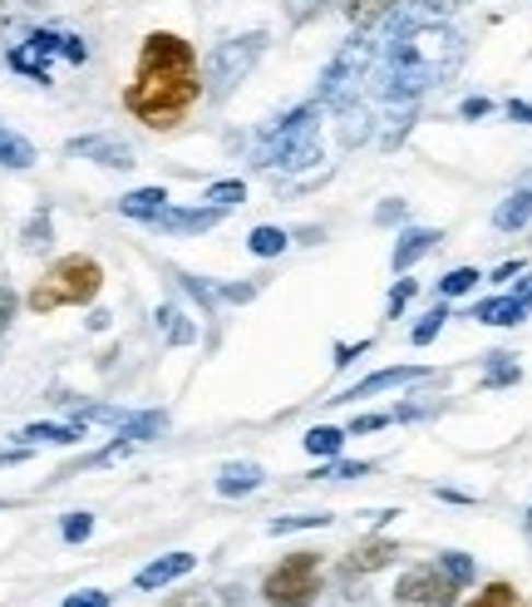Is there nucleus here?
Returning a JSON list of instances; mask_svg holds the SVG:
<instances>
[{
  "mask_svg": "<svg viewBox=\"0 0 532 607\" xmlns=\"http://www.w3.org/2000/svg\"><path fill=\"white\" fill-rule=\"evenodd\" d=\"M463 60V35L443 21H394L390 41H380L370 70V90L380 94V104H400L409 110L424 90L443 84L453 75V65Z\"/></svg>",
  "mask_w": 532,
  "mask_h": 607,
  "instance_id": "obj_1",
  "label": "nucleus"
},
{
  "mask_svg": "<svg viewBox=\"0 0 532 607\" xmlns=\"http://www.w3.org/2000/svg\"><path fill=\"white\" fill-rule=\"evenodd\" d=\"M197 94H203V80H197L193 45L173 31H153L138 50V70L134 84L124 90V110L143 119L148 129H177L197 104Z\"/></svg>",
  "mask_w": 532,
  "mask_h": 607,
  "instance_id": "obj_2",
  "label": "nucleus"
},
{
  "mask_svg": "<svg viewBox=\"0 0 532 607\" xmlns=\"http://www.w3.org/2000/svg\"><path fill=\"white\" fill-rule=\"evenodd\" d=\"M99 287H104V267H99L94 257H84V252H69V257H59L55 267L35 282L25 307L35 311V317H45V311H55V307H84V301L99 297Z\"/></svg>",
  "mask_w": 532,
  "mask_h": 607,
  "instance_id": "obj_3",
  "label": "nucleus"
},
{
  "mask_svg": "<svg viewBox=\"0 0 532 607\" xmlns=\"http://www.w3.org/2000/svg\"><path fill=\"white\" fill-rule=\"evenodd\" d=\"M315 134H321V104H301V110L286 114L271 134H262L252 163L256 169H305V163L321 159Z\"/></svg>",
  "mask_w": 532,
  "mask_h": 607,
  "instance_id": "obj_4",
  "label": "nucleus"
},
{
  "mask_svg": "<svg viewBox=\"0 0 532 607\" xmlns=\"http://www.w3.org/2000/svg\"><path fill=\"white\" fill-rule=\"evenodd\" d=\"M321 553H286L271 573L262 577L266 607H311L321 597Z\"/></svg>",
  "mask_w": 532,
  "mask_h": 607,
  "instance_id": "obj_5",
  "label": "nucleus"
},
{
  "mask_svg": "<svg viewBox=\"0 0 532 607\" xmlns=\"http://www.w3.org/2000/svg\"><path fill=\"white\" fill-rule=\"evenodd\" d=\"M266 50V35H236V41H222L212 50V65H207V84H212L217 100H227V94L236 90V84L252 75V65L262 60Z\"/></svg>",
  "mask_w": 532,
  "mask_h": 607,
  "instance_id": "obj_6",
  "label": "nucleus"
},
{
  "mask_svg": "<svg viewBox=\"0 0 532 607\" xmlns=\"http://www.w3.org/2000/svg\"><path fill=\"white\" fill-rule=\"evenodd\" d=\"M394 603H400V607H453V603H459V587L443 577L439 563H419V568H409V573L400 577Z\"/></svg>",
  "mask_w": 532,
  "mask_h": 607,
  "instance_id": "obj_7",
  "label": "nucleus"
},
{
  "mask_svg": "<svg viewBox=\"0 0 532 607\" xmlns=\"http://www.w3.org/2000/svg\"><path fill=\"white\" fill-rule=\"evenodd\" d=\"M222 213L227 208H212V203L207 208H163L153 218V228L167 232V238H193V232H212L222 222Z\"/></svg>",
  "mask_w": 532,
  "mask_h": 607,
  "instance_id": "obj_8",
  "label": "nucleus"
},
{
  "mask_svg": "<svg viewBox=\"0 0 532 607\" xmlns=\"http://www.w3.org/2000/svg\"><path fill=\"white\" fill-rule=\"evenodd\" d=\"M400 553H404V548H400V543H390V538H365V543L355 548L350 558H340V573H360V577H370V573H380V568L400 563Z\"/></svg>",
  "mask_w": 532,
  "mask_h": 607,
  "instance_id": "obj_9",
  "label": "nucleus"
},
{
  "mask_svg": "<svg viewBox=\"0 0 532 607\" xmlns=\"http://www.w3.org/2000/svg\"><path fill=\"white\" fill-rule=\"evenodd\" d=\"M69 153L79 159H94L104 169H134V149L118 139H104V134H84V139H69Z\"/></svg>",
  "mask_w": 532,
  "mask_h": 607,
  "instance_id": "obj_10",
  "label": "nucleus"
},
{
  "mask_svg": "<svg viewBox=\"0 0 532 607\" xmlns=\"http://www.w3.org/2000/svg\"><path fill=\"white\" fill-rule=\"evenodd\" d=\"M193 568H197V558H193V553H163V558H153V563H148L143 573L134 577V583H138V593H153V587L177 583V577L193 573Z\"/></svg>",
  "mask_w": 532,
  "mask_h": 607,
  "instance_id": "obj_11",
  "label": "nucleus"
},
{
  "mask_svg": "<svg viewBox=\"0 0 532 607\" xmlns=\"http://www.w3.org/2000/svg\"><path fill=\"white\" fill-rule=\"evenodd\" d=\"M5 65H10L15 75H30L35 84H49V80H55V70H49V55L39 50L30 35H20V45H10V50H5Z\"/></svg>",
  "mask_w": 532,
  "mask_h": 607,
  "instance_id": "obj_12",
  "label": "nucleus"
},
{
  "mask_svg": "<svg viewBox=\"0 0 532 607\" xmlns=\"http://www.w3.org/2000/svg\"><path fill=\"white\" fill-rule=\"evenodd\" d=\"M429 370L424 366H390V370H374V376H365L360 386H350L340 400H365V396H380V390H394V386H409V380H424Z\"/></svg>",
  "mask_w": 532,
  "mask_h": 607,
  "instance_id": "obj_13",
  "label": "nucleus"
},
{
  "mask_svg": "<svg viewBox=\"0 0 532 607\" xmlns=\"http://www.w3.org/2000/svg\"><path fill=\"white\" fill-rule=\"evenodd\" d=\"M439 238H443L439 228H404L400 242H394V272H409L419 257H429L439 248Z\"/></svg>",
  "mask_w": 532,
  "mask_h": 607,
  "instance_id": "obj_14",
  "label": "nucleus"
},
{
  "mask_svg": "<svg viewBox=\"0 0 532 607\" xmlns=\"http://www.w3.org/2000/svg\"><path fill=\"white\" fill-rule=\"evenodd\" d=\"M469 317L483 321V327H518V321L528 317V307H522L518 297H488V301H478Z\"/></svg>",
  "mask_w": 532,
  "mask_h": 607,
  "instance_id": "obj_15",
  "label": "nucleus"
},
{
  "mask_svg": "<svg viewBox=\"0 0 532 607\" xmlns=\"http://www.w3.org/2000/svg\"><path fill=\"white\" fill-rule=\"evenodd\" d=\"M532 222V188H518L512 198L498 203V213H493V228L498 232H522Z\"/></svg>",
  "mask_w": 532,
  "mask_h": 607,
  "instance_id": "obj_16",
  "label": "nucleus"
},
{
  "mask_svg": "<svg viewBox=\"0 0 532 607\" xmlns=\"http://www.w3.org/2000/svg\"><path fill=\"white\" fill-rule=\"evenodd\" d=\"M321 607H374V593L360 573H335V593Z\"/></svg>",
  "mask_w": 532,
  "mask_h": 607,
  "instance_id": "obj_17",
  "label": "nucleus"
},
{
  "mask_svg": "<svg viewBox=\"0 0 532 607\" xmlns=\"http://www.w3.org/2000/svg\"><path fill=\"white\" fill-rule=\"evenodd\" d=\"M262 465H227L222 474H217V494L222 499H242L252 494V489H262Z\"/></svg>",
  "mask_w": 532,
  "mask_h": 607,
  "instance_id": "obj_18",
  "label": "nucleus"
},
{
  "mask_svg": "<svg viewBox=\"0 0 532 607\" xmlns=\"http://www.w3.org/2000/svg\"><path fill=\"white\" fill-rule=\"evenodd\" d=\"M163 208H167V193L163 188H134V193H124V198H118V213H124V218H138V222H153Z\"/></svg>",
  "mask_w": 532,
  "mask_h": 607,
  "instance_id": "obj_19",
  "label": "nucleus"
},
{
  "mask_svg": "<svg viewBox=\"0 0 532 607\" xmlns=\"http://www.w3.org/2000/svg\"><path fill=\"white\" fill-rule=\"evenodd\" d=\"M84 439V425H49V420H39V425H25L20 430V445H79Z\"/></svg>",
  "mask_w": 532,
  "mask_h": 607,
  "instance_id": "obj_20",
  "label": "nucleus"
},
{
  "mask_svg": "<svg viewBox=\"0 0 532 607\" xmlns=\"http://www.w3.org/2000/svg\"><path fill=\"white\" fill-rule=\"evenodd\" d=\"M124 439H134V445H143V439H158L167 430V415L163 410H138V415H124Z\"/></svg>",
  "mask_w": 532,
  "mask_h": 607,
  "instance_id": "obj_21",
  "label": "nucleus"
},
{
  "mask_svg": "<svg viewBox=\"0 0 532 607\" xmlns=\"http://www.w3.org/2000/svg\"><path fill=\"white\" fill-rule=\"evenodd\" d=\"M345 439H350V435H345L340 425H315V430H305L301 445H305V455L331 459V455H340V449H345Z\"/></svg>",
  "mask_w": 532,
  "mask_h": 607,
  "instance_id": "obj_22",
  "label": "nucleus"
},
{
  "mask_svg": "<svg viewBox=\"0 0 532 607\" xmlns=\"http://www.w3.org/2000/svg\"><path fill=\"white\" fill-rule=\"evenodd\" d=\"M158 331H163L173 346H193V341H197V327L177 307H158Z\"/></svg>",
  "mask_w": 532,
  "mask_h": 607,
  "instance_id": "obj_23",
  "label": "nucleus"
},
{
  "mask_svg": "<svg viewBox=\"0 0 532 607\" xmlns=\"http://www.w3.org/2000/svg\"><path fill=\"white\" fill-rule=\"evenodd\" d=\"M394 5H400V0H350V5H345V15H350L355 31H370V25H380L384 15L394 11Z\"/></svg>",
  "mask_w": 532,
  "mask_h": 607,
  "instance_id": "obj_24",
  "label": "nucleus"
},
{
  "mask_svg": "<svg viewBox=\"0 0 532 607\" xmlns=\"http://www.w3.org/2000/svg\"><path fill=\"white\" fill-rule=\"evenodd\" d=\"M30 163H35V144L0 129V169H30Z\"/></svg>",
  "mask_w": 532,
  "mask_h": 607,
  "instance_id": "obj_25",
  "label": "nucleus"
},
{
  "mask_svg": "<svg viewBox=\"0 0 532 607\" xmlns=\"http://www.w3.org/2000/svg\"><path fill=\"white\" fill-rule=\"evenodd\" d=\"M522 370L518 360L508 356V351H498V356H488V376H483V390H498V386H518Z\"/></svg>",
  "mask_w": 532,
  "mask_h": 607,
  "instance_id": "obj_26",
  "label": "nucleus"
},
{
  "mask_svg": "<svg viewBox=\"0 0 532 607\" xmlns=\"http://www.w3.org/2000/svg\"><path fill=\"white\" fill-rule=\"evenodd\" d=\"M469 607H532V603H528V597H522L512 583H488Z\"/></svg>",
  "mask_w": 532,
  "mask_h": 607,
  "instance_id": "obj_27",
  "label": "nucleus"
},
{
  "mask_svg": "<svg viewBox=\"0 0 532 607\" xmlns=\"http://www.w3.org/2000/svg\"><path fill=\"white\" fill-rule=\"evenodd\" d=\"M286 232L281 228H252V238H246V248H252V257H281L286 252Z\"/></svg>",
  "mask_w": 532,
  "mask_h": 607,
  "instance_id": "obj_28",
  "label": "nucleus"
},
{
  "mask_svg": "<svg viewBox=\"0 0 532 607\" xmlns=\"http://www.w3.org/2000/svg\"><path fill=\"white\" fill-rule=\"evenodd\" d=\"M439 568H443V577H449L453 587H469L473 583V558L469 553H459V548H449V553H439Z\"/></svg>",
  "mask_w": 532,
  "mask_h": 607,
  "instance_id": "obj_29",
  "label": "nucleus"
},
{
  "mask_svg": "<svg viewBox=\"0 0 532 607\" xmlns=\"http://www.w3.org/2000/svg\"><path fill=\"white\" fill-rule=\"evenodd\" d=\"M443 321H449V307L439 301V307H429V311H424V321L409 331V341H414V346H429V341L443 331Z\"/></svg>",
  "mask_w": 532,
  "mask_h": 607,
  "instance_id": "obj_30",
  "label": "nucleus"
},
{
  "mask_svg": "<svg viewBox=\"0 0 532 607\" xmlns=\"http://www.w3.org/2000/svg\"><path fill=\"white\" fill-rule=\"evenodd\" d=\"M473 287H478V272L473 267H453V272H443V282H439L443 297H469Z\"/></svg>",
  "mask_w": 532,
  "mask_h": 607,
  "instance_id": "obj_31",
  "label": "nucleus"
},
{
  "mask_svg": "<svg viewBox=\"0 0 532 607\" xmlns=\"http://www.w3.org/2000/svg\"><path fill=\"white\" fill-rule=\"evenodd\" d=\"M207 198H212V208H236V203H246V183L242 179L212 183V188H207Z\"/></svg>",
  "mask_w": 532,
  "mask_h": 607,
  "instance_id": "obj_32",
  "label": "nucleus"
},
{
  "mask_svg": "<svg viewBox=\"0 0 532 607\" xmlns=\"http://www.w3.org/2000/svg\"><path fill=\"white\" fill-rule=\"evenodd\" d=\"M59 534H65V543H84V538L94 534V514H89V508H74V514L59 524Z\"/></svg>",
  "mask_w": 532,
  "mask_h": 607,
  "instance_id": "obj_33",
  "label": "nucleus"
},
{
  "mask_svg": "<svg viewBox=\"0 0 532 607\" xmlns=\"http://www.w3.org/2000/svg\"><path fill=\"white\" fill-rule=\"evenodd\" d=\"M360 474H370V465L365 459H340V455H335L331 469H315V479H360Z\"/></svg>",
  "mask_w": 532,
  "mask_h": 607,
  "instance_id": "obj_34",
  "label": "nucleus"
},
{
  "mask_svg": "<svg viewBox=\"0 0 532 607\" xmlns=\"http://www.w3.org/2000/svg\"><path fill=\"white\" fill-rule=\"evenodd\" d=\"M331 514H291V518H276L271 534H296V528H325Z\"/></svg>",
  "mask_w": 532,
  "mask_h": 607,
  "instance_id": "obj_35",
  "label": "nucleus"
},
{
  "mask_svg": "<svg viewBox=\"0 0 532 607\" xmlns=\"http://www.w3.org/2000/svg\"><path fill=\"white\" fill-rule=\"evenodd\" d=\"M45 242H49V208H39L35 218L25 222V248H30V252H39Z\"/></svg>",
  "mask_w": 532,
  "mask_h": 607,
  "instance_id": "obj_36",
  "label": "nucleus"
},
{
  "mask_svg": "<svg viewBox=\"0 0 532 607\" xmlns=\"http://www.w3.org/2000/svg\"><path fill=\"white\" fill-rule=\"evenodd\" d=\"M177 282H183V287H187V291H193V297H197V301H203V307H207V311H212V307H217V287H207V282H203V277H193V272H183V277H177Z\"/></svg>",
  "mask_w": 532,
  "mask_h": 607,
  "instance_id": "obj_37",
  "label": "nucleus"
},
{
  "mask_svg": "<svg viewBox=\"0 0 532 607\" xmlns=\"http://www.w3.org/2000/svg\"><path fill=\"white\" fill-rule=\"evenodd\" d=\"M108 603H114V597L99 593V587H84V593H69L65 597V607H108Z\"/></svg>",
  "mask_w": 532,
  "mask_h": 607,
  "instance_id": "obj_38",
  "label": "nucleus"
},
{
  "mask_svg": "<svg viewBox=\"0 0 532 607\" xmlns=\"http://www.w3.org/2000/svg\"><path fill=\"white\" fill-rule=\"evenodd\" d=\"M384 425H390V415L380 410V415H360L350 430H345V435H374V430H384Z\"/></svg>",
  "mask_w": 532,
  "mask_h": 607,
  "instance_id": "obj_39",
  "label": "nucleus"
},
{
  "mask_svg": "<svg viewBox=\"0 0 532 607\" xmlns=\"http://www.w3.org/2000/svg\"><path fill=\"white\" fill-rule=\"evenodd\" d=\"M256 287L252 282H232V287H217V301H252Z\"/></svg>",
  "mask_w": 532,
  "mask_h": 607,
  "instance_id": "obj_40",
  "label": "nucleus"
},
{
  "mask_svg": "<svg viewBox=\"0 0 532 607\" xmlns=\"http://www.w3.org/2000/svg\"><path fill=\"white\" fill-rule=\"evenodd\" d=\"M409 297H414V282H400V287L390 291V317H400V311L409 307Z\"/></svg>",
  "mask_w": 532,
  "mask_h": 607,
  "instance_id": "obj_41",
  "label": "nucleus"
},
{
  "mask_svg": "<svg viewBox=\"0 0 532 607\" xmlns=\"http://www.w3.org/2000/svg\"><path fill=\"white\" fill-rule=\"evenodd\" d=\"M483 114H493V100H463L459 104V119H483Z\"/></svg>",
  "mask_w": 532,
  "mask_h": 607,
  "instance_id": "obj_42",
  "label": "nucleus"
},
{
  "mask_svg": "<svg viewBox=\"0 0 532 607\" xmlns=\"http://www.w3.org/2000/svg\"><path fill=\"white\" fill-rule=\"evenodd\" d=\"M502 114L518 119V124H532V100H508V104H502Z\"/></svg>",
  "mask_w": 532,
  "mask_h": 607,
  "instance_id": "obj_43",
  "label": "nucleus"
},
{
  "mask_svg": "<svg viewBox=\"0 0 532 607\" xmlns=\"http://www.w3.org/2000/svg\"><path fill=\"white\" fill-rule=\"evenodd\" d=\"M355 356H365V341H350V346H335V370L350 366Z\"/></svg>",
  "mask_w": 532,
  "mask_h": 607,
  "instance_id": "obj_44",
  "label": "nucleus"
},
{
  "mask_svg": "<svg viewBox=\"0 0 532 607\" xmlns=\"http://www.w3.org/2000/svg\"><path fill=\"white\" fill-rule=\"evenodd\" d=\"M163 607H212V603H207L203 593H177V597H167Z\"/></svg>",
  "mask_w": 532,
  "mask_h": 607,
  "instance_id": "obj_45",
  "label": "nucleus"
},
{
  "mask_svg": "<svg viewBox=\"0 0 532 607\" xmlns=\"http://www.w3.org/2000/svg\"><path fill=\"white\" fill-rule=\"evenodd\" d=\"M10 317H15V291H10V287H0V327H5Z\"/></svg>",
  "mask_w": 532,
  "mask_h": 607,
  "instance_id": "obj_46",
  "label": "nucleus"
},
{
  "mask_svg": "<svg viewBox=\"0 0 532 607\" xmlns=\"http://www.w3.org/2000/svg\"><path fill=\"white\" fill-rule=\"evenodd\" d=\"M522 272H528L522 262H502V267L493 272V282H512V277H522Z\"/></svg>",
  "mask_w": 532,
  "mask_h": 607,
  "instance_id": "obj_47",
  "label": "nucleus"
},
{
  "mask_svg": "<svg viewBox=\"0 0 532 607\" xmlns=\"http://www.w3.org/2000/svg\"><path fill=\"white\" fill-rule=\"evenodd\" d=\"M374 218H380V222H400V218H404V203H384Z\"/></svg>",
  "mask_w": 532,
  "mask_h": 607,
  "instance_id": "obj_48",
  "label": "nucleus"
},
{
  "mask_svg": "<svg viewBox=\"0 0 532 607\" xmlns=\"http://www.w3.org/2000/svg\"><path fill=\"white\" fill-rule=\"evenodd\" d=\"M512 297H518V301H522V307H528V311H532V272H528V277H522V282H518V291H512Z\"/></svg>",
  "mask_w": 532,
  "mask_h": 607,
  "instance_id": "obj_49",
  "label": "nucleus"
},
{
  "mask_svg": "<svg viewBox=\"0 0 532 607\" xmlns=\"http://www.w3.org/2000/svg\"><path fill=\"white\" fill-rule=\"evenodd\" d=\"M443 504H473V494H463V489H439Z\"/></svg>",
  "mask_w": 532,
  "mask_h": 607,
  "instance_id": "obj_50",
  "label": "nucleus"
},
{
  "mask_svg": "<svg viewBox=\"0 0 532 607\" xmlns=\"http://www.w3.org/2000/svg\"><path fill=\"white\" fill-rule=\"evenodd\" d=\"M522 534H528V543H532V508H528V518H522Z\"/></svg>",
  "mask_w": 532,
  "mask_h": 607,
  "instance_id": "obj_51",
  "label": "nucleus"
}]
</instances>
